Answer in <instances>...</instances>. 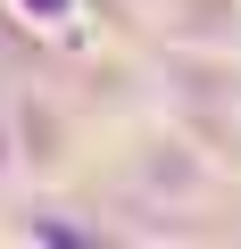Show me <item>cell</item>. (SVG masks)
<instances>
[{
  "mask_svg": "<svg viewBox=\"0 0 241 249\" xmlns=\"http://www.w3.org/2000/svg\"><path fill=\"white\" fill-rule=\"evenodd\" d=\"M9 158H17L25 183L67 175V116L42 108V91H9Z\"/></svg>",
  "mask_w": 241,
  "mask_h": 249,
  "instance_id": "1",
  "label": "cell"
},
{
  "mask_svg": "<svg viewBox=\"0 0 241 249\" xmlns=\"http://www.w3.org/2000/svg\"><path fill=\"white\" fill-rule=\"evenodd\" d=\"M9 17H17L25 34H75L83 0H9Z\"/></svg>",
  "mask_w": 241,
  "mask_h": 249,
  "instance_id": "2",
  "label": "cell"
},
{
  "mask_svg": "<svg viewBox=\"0 0 241 249\" xmlns=\"http://www.w3.org/2000/svg\"><path fill=\"white\" fill-rule=\"evenodd\" d=\"M233 91H241V75H233Z\"/></svg>",
  "mask_w": 241,
  "mask_h": 249,
  "instance_id": "3",
  "label": "cell"
}]
</instances>
